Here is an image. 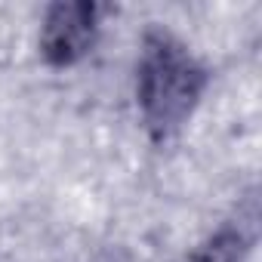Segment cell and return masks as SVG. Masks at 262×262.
<instances>
[{"label": "cell", "instance_id": "1", "mask_svg": "<svg viewBox=\"0 0 262 262\" xmlns=\"http://www.w3.org/2000/svg\"><path fill=\"white\" fill-rule=\"evenodd\" d=\"M210 83L207 68L164 28H148L136 65V99L151 139L176 136L194 114Z\"/></svg>", "mask_w": 262, "mask_h": 262}, {"label": "cell", "instance_id": "2", "mask_svg": "<svg viewBox=\"0 0 262 262\" xmlns=\"http://www.w3.org/2000/svg\"><path fill=\"white\" fill-rule=\"evenodd\" d=\"M99 16L102 7L86 4V0H62L53 4L40 25V56L53 68L77 65L99 37Z\"/></svg>", "mask_w": 262, "mask_h": 262}, {"label": "cell", "instance_id": "3", "mask_svg": "<svg viewBox=\"0 0 262 262\" xmlns=\"http://www.w3.org/2000/svg\"><path fill=\"white\" fill-rule=\"evenodd\" d=\"M250 244L253 237L247 234V228L237 222H228L222 225L219 231H213L191 256L188 262H247V253H250Z\"/></svg>", "mask_w": 262, "mask_h": 262}]
</instances>
